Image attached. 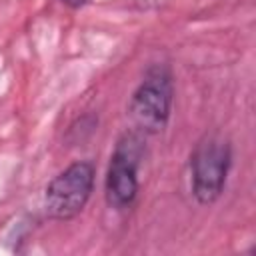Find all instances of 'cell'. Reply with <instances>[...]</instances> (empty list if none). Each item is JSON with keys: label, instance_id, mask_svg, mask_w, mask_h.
<instances>
[{"label": "cell", "instance_id": "obj_1", "mask_svg": "<svg viewBox=\"0 0 256 256\" xmlns=\"http://www.w3.org/2000/svg\"><path fill=\"white\" fill-rule=\"evenodd\" d=\"M172 106V80L164 66L148 70L142 84L130 100V116L144 132H160L170 116Z\"/></svg>", "mask_w": 256, "mask_h": 256}, {"label": "cell", "instance_id": "obj_2", "mask_svg": "<svg viewBox=\"0 0 256 256\" xmlns=\"http://www.w3.org/2000/svg\"><path fill=\"white\" fill-rule=\"evenodd\" d=\"M230 166V146L218 136H206L198 142L190 168H192V192L200 204H212L226 182Z\"/></svg>", "mask_w": 256, "mask_h": 256}, {"label": "cell", "instance_id": "obj_3", "mask_svg": "<svg viewBox=\"0 0 256 256\" xmlns=\"http://www.w3.org/2000/svg\"><path fill=\"white\" fill-rule=\"evenodd\" d=\"M94 186V166L76 162L60 172L46 188V212L56 220L74 218L86 206Z\"/></svg>", "mask_w": 256, "mask_h": 256}, {"label": "cell", "instance_id": "obj_4", "mask_svg": "<svg viewBox=\"0 0 256 256\" xmlns=\"http://www.w3.org/2000/svg\"><path fill=\"white\" fill-rule=\"evenodd\" d=\"M142 158V140L136 134H124L116 144L106 174V200L112 208H126L138 192V164Z\"/></svg>", "mask_w": 256, "mask_h": 256}, {"label": "cell", "instance_id": "obj_5", "mask_svg": "<svg viewBox=\"0 0 256 256\" xmlns=\"http://www.w3.org/2000/svg\"><path fill=\"white\" fill-rule=\"evenodd\" d=\"M66 6H70V8H80V6H84L88 0H62Z\"/></svg>", "mask_w": 256, "mask_h": 256}]
</instances>
